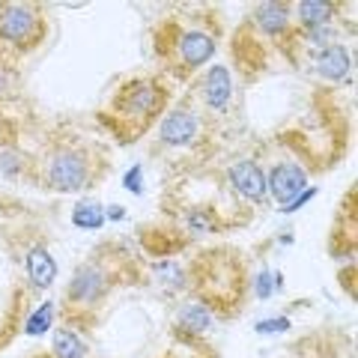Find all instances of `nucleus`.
<instances>
[{
	"label": "nucleus",
	"instance_id": "4be33fe9",
	"mask_svg": "<svg viewBox=\"0 0 358 358\" xmlns=\"http://www.w3.org/2000/svg\"><path fill=\"white\" fill-rule=\"evenodd\" d=\"M141 171H143V167L134 164L131 171L126 173V182H122V185H126V192H131V194H141V192H143V185H141Z\"/></svg>",
	"mask_w": 358,
	"mask_h": 358
},
{
	"label": "nucleus",
	"instance_id": "aec40b11",
	"mask_svg": "<svg viewBox=\"0 0 358 358\" xmlns=\"http://www.w3.org/2000/svg\"><path fill=\"white\" fill-rule=\"evenodd\" d=\"M21 102H24L21 75H15V72H0V105H21Z\"/></svg>",
	"mask_w": 358,
	"mask_h": 358
},
{
	"label": "nucleus",
	"instance_id": "423d86ee",
	"mask_svg": "<svg viewBox=\"0 0 358 358\" xmlns=\"http://www.w3.org/2000/svg\"><path fill=\"white\" fill-rule=\"evenodd\" d=\"M218 147H221V129L203 114V108L185 90L164 110V117L155 126V141L150 155L173 162L176 167H197L215 159Z\"/></svg>",
	"mask_w": 358,
	"mask_h": 358
},
{
	"label": "nucleus",
	"instance_id": "f03ea898",
	"mask_svg": "<svg viewBox=\"0 0 358 358\" xmlns=\"http://www.w3.org/2000/svg\"><path fill=\"white\" fill-rule=\"evenodd\" d=\"M227 36V24L218 6H173L155 18L150 30L152 57L171 84L188 87L215 63V54Z\"/></svg>",
	"mask_w": 358,
	"mask_h": 358
},
{
	"label": "nucleus",
	"instance_id": "6e6552de",
	"mask_svg": "<svg viewBox=\"0 0 358 358\" xmlns=\"http://www.w3.org/2000/svg\"><path fill=\"white\" fill-rule=\"evenodd\" d=\"M6 245L18 266V281L30 289V296L45 293L57 281V260L51 254V242L39 224H18L6 233Z\"/></svg>",
	"mask_w": 358,
	"mask_h": 358
},
{
	"label": "nucleus",
	"instance_id": "f257e3e1",
	"mask_svg": "<svg viewBox=\"0 0 358 358\" xmlns=\"http://www.w3.org/2000/svg\"><path fill=\"white\" fill-rule=\"evenodd\" d=\"M141 257L122 239H105L90 248V254L75 266L60 296V320L78 331H93L108 313L120 289L143 287Z\"/></svg>",
	"mask_w": 358,
	"mask_h": 358
},
{
	"label": "nucleus",
	"instance_id": "a211bd4d",
	"mask_svg": "<svg viewBox=\"0 0 358 358\" xmlns=\"http://www.w3.org/2000/svg\"><path fill=\"white\" fill-rule=\"evenodd\" d=\"M72 224L81 230H99L105 224V206L96 200H81L72 209Z\"/></svg>",
	"mask_w": 358,
	"mask_h": 358
},
{
	"label": "nucleus",
	"instance_id": "412c9836",
	"mask_svg": "<svg viewBox=\"0 0 358 358\" xmlns=\"http://www.w3.org/2000/svg\"><path fill=\"white\" fill-rule=\"evenodd\" d=\"M287 329H289V320H287V317L263 320V322H257V326H254L257 334H275V331H287Z\"/></svg>",
	"mask_w": 358,
	"mask_h": 358
},
{
	"label": "nucleus",
	"instance_id": "1a4fd4ad",
	"mask_svg": "<svg viewBox=\"0 0 358 358\" xmlns=\"http://www.w3.org/2000/svg\"><path fill=\"white\" fill-rule=\"evenodd\" d=\"M21 105H0V179L33 185L36 155L24 143V120Z\"/></svg>",
	"mask_w": 358,
	"mask_h": 358
},
{
	"label": "nucleus",
	"instance_id": "9d476101",
	"mask_svg": "<svg viewBox=\"0 0 358 358\" xmlns=\"http://www.w3.org/2000/svg\"><path fill=\"white\" fill-rule=\"evenodd\" d=\"M185 90L203 108V114L224 131V122L236 110V72L230 69V63H209Z\"/></svg>",
	"mask_w": 358,
	"mask_h": 358
},
{
	"label": "nucleus",
	"instance_id": "4468645a",
	"mask_svg": "<svg viewBox=\"0 0 358 358\" xmlns=\"http://www.w3.org/2000/svg\"><path fill=\"white\" fill-rule=\"evenodd\" d=\"M308 63H310V69H313V75H317L320 81L343 84L346 78L352 75V45H346L343 39H338V42L326 45V48L313 51L308 57Z\"/></svg>",
	"mask_w": 358,
	"mask_h": 358
},
{
	"label": "nucleus",
	"instance_id": "2eb2a0df",
	"mask_svg": "<svg viewBox=\"0 0 358 358\" xmlns=\"http://www.w3.org/2000/svg\"><path fill=\"white\" fill-rule=\"evenodd\" d=\"M138 242H141L143 251L155 257V260H171V257H176L179 251H185L188 245H192V239H188L173 221L143 224V227L138 230Z\"/></svg>",
	"mask_w": 358,
	"mask_h": 358
},
{
	"label": "nucleus",
	"instance_id": "9b49d317",
	"mask_svg": "<svg viewBox=\"0 0 358 358\" xmlns=\"http://www.w3.org/2000/svg\"><path fill=\"white\" fill-rule=\"evenodd\" d=\"M224 185L236 200V209H245V215H254L257 209L268 206V188H266V171L260 164V155H239L236 162L227 164L224 171Z\"/></svg>",
	"mask_w": 358,
	"mask_h": 358
},
{
	"label": "nucleus",
	"instance_id": "20e7f679",
	"mask_svg": "<svg viewBox=\"0 0 358 358\" xmlns=\"http://www.w3.org/2000/svg\"><path fill=\"white\" fill-rule=\"evenodd\" d=\"M171 105L173 84L162 72H138L110 90L96 110V122L117 147H134L155 131Z\"/></svg>",
	"mask_w": 358,
	"mask_h": 358
},
{
	"label": "nucleus",
	"instance_id": "b1692460",
	"mask_svg": "<svg viewBox=\"0 0 358 358\" xmlns=\"http://www.w3.org/2000/svg\"><path fill=\"white\" fill-rule=\"evenodd\" d=\"M30 358H51V352L48 350H39V352H33Z\"/></svg>",
	"mask_w": 358,
	"mask_h": 358
},
{
	"label": "nucleus",
	"instance_id": "39448f33",
	"mask_svg": "<svg viewBox=\"0 0 358 358\" xmlns=\"http://www.w3.org/2000/svg\"><path fill=\"white\" fill-rule=\"evenodd\" d=\"M185 296L212 310L215 320H236L251 296V266L230 245L200 248L185 263Z\"/></svg>",
	"mask_w": 358,
	"mask_h": 358
},
{
	"label": "nucleus",
	"instance_id": "ddd939ff",
	"mask_svg": "<svg viewBox=\"0 0 358 358\" xmlns=\"http://www.w3.org/2000/svg\"><path fill=\"white\" fill-rule=\"evenodd\" d=\"M212 326H215V317H212V310H206V308L200 305V301H194V299H185L182 305L176 308V313H173L171 331H173V338H176L179 343L197 346V343L212 331Z\"/></svg>",
	"mask_w": 358,
	"mask_h": 358
},
{
	"label": "nucleus",
	"instance_id": "0eeeda50",
	"mask_svg": "<svg viewBox=\"0 0 358 358\" xmlns=\"http://www.w3.org/2000/svg\"><path fill=\"white\" fill-rule=\"evenodd\" d=\"M51 36V18L42 3L9 0L0 3V72L21 75L24 63Z\"/></svg>",
	"mask_w": 358,
	"mask_h": 358
},
{
	"label": "nucleus",
	"instance_id": "f3484780",
	"mask_svg": "<svg viewBox=\"0 0 358 358\" xmlns=\"http://www.w3.org/2000/svg\"><path fill=\"white\" fill-rule=\"evenodd\" d=\"M51 358H90V343L78 329L60 322L51 331Z\"/></svg>",
	"mask_w": 358,
	"mask_h": 358
},
{
	"label": "nucleus",
	"instance_id": "7ed1b4c3",
	"mask_svg": "<svg viewBox=\"0 0 358 358\" xmlns=\"http://www.w3.org/2000/svg\"><path fill=\"white\" fill-rule=\"evenodd\" d=\"M33 155V185L48 194H87L114 171L105 143L72 122H54L45 129Z\"/></svg>",
	"mask_w": 358,
	"mask_h": 358
},
{
	"label": "nucleus",
	"instance_id": "5701e85b",
	"mask_svg": "<svg viewBox=\"0 0 358 358\" xmlns=\"http://www.w3.org/2000/svg\"><path fill=\"white\" fill-rule=\"evenodd\" d=\"M313 194H317V188H305V192H301L296 200H289V203L287 206H281V212H287V215H289V212H296V209H301V206H305V200H310Z\"/></svg>",
	"mask_w": 358,
	"mask_h": 358
},
{
	"label": "nucleus",
	"instance_id": "dca6fc26",
	"mask_svg": "<svg viewBox=\"0 0 358 358\" xmlns=\"http://www.w3.org/2000/svg\"><path fill=\"white\" fill-rule=\"evenodd\" d=\"M346 3H331V0H301L293 3L296 27H329L343 18Z\"/></svg>",
	"mask_w": 358,
	"mask_h": 358
},
{
	"label": "nucleus",
	"instance_id": "f8f14e48",
	"mask_svg": "<svg viewBox=\"0 0 358 358\" xmlns=\"http://www.w3.org/2000/svg\"><path fill=\"white\" fill-rule=\"evenodd\" d=\"M308 176H310V171L305 167V162H299V155H281V159L272 162V167L266 171L268 200L287 206L289 200H296L308 188Z\"/></svg>",
	"mask_w": 358,
	"mask_h": 358
},
{
	"label": "nucleus",
	"instance_id": "6ab92c4d",
	"mask_svg": "<svg viewBox=\"0 0 358 358\" xmlns=\"http://www.w3.org/2000/svg\"><path fill=\"white\" fill-rule=\"evenodd\" d=\"M54 310H57V305L48 299V301H42V305L30 313V317L24 320V334H33V338H39V334H45L51 329V320H54Z\"/></svg>",
	"mask_w": 358,
	"mask_h": 358
}]
</instances>
